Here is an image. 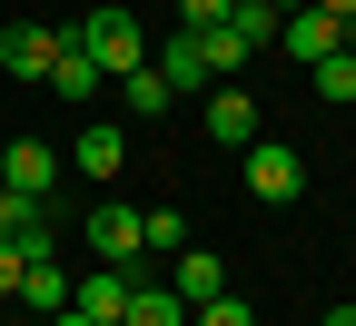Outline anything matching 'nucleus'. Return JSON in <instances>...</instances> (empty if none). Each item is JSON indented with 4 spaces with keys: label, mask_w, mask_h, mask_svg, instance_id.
Returning a JSON list of instances; mask_svg holds the SVG:
<instances>
[{
    "label": "nucleus",
    "mask_w": 356,
    "mask_h": 326,
    "mask_svg": "<svg viewBox=\"0 0 356 326\" xmlns=\"http://www.w3.org/2000/svg\"><path fill=\"white\" fill-rule=\"evenodd\" d=\"M70 40H79L89 60H99V79H129V70H149V40H139V20H129L119 0H99V10H89Z\"/></svg>",
    "instance_id": "1"
},
{
    "label": "nucleus",
    "mask_w": 356,
    "mask_h": 326,
    "mask_svg": "<svg viewBox=\"0 0 356 326\" xmlns=\"http://www.w3.org/2000/svg\"><path fill=\"white\" fill-rule=\"evenodd\" d=\"M238 158H248V188H257L267 208H297V188H307V158H297V149H277V138H248Z\"/></svg>",
    "instance_id": "2"
},
{
    "label": "nucleus",
    "mask_w": 356,
    "mask_h": 326,
    "mask_svg": "<svg viewBox=\"0 0 356 326\" xmlns=\"http://www.w3.org/2000/svg\"><path fill=\"white\" fill-rule=\"evenodd\" d=\"M79 238H89V257H99V267H139V257H149V247H139V208H119V198L89 208Z\"/></svg>",
    "instance_id": "3"
},
{
    "label": "nucleus",
    "mask_w": 356,
    "mask_h": 326,
    "mask_svg": "<svg viewBox=\"0 0 356 326\" xmlns=\"http://www.w3.org/2000/svg\"><path fill=\"white\" fill-rule=\"evenodd\" d=\"M0 238H10L20 257H60V218H50V198H20V188H0Z\"/></svg>",
    "instance_id": "4"
},
{
    "label": "nucleus",
    "mask_w": 356,
    "mask_h": 326,
    "mask_svg": "<svg viewBox=\"0 0 356 326\" xmlns=\"http://www.w3.org/2000/svg\"><path fill=\"white\" fill-rule=\"evenodd\" d=\"M277 50H287L297 70H317L327 50H346V20H327L317 0H307V10H277Z\"/></svg>",
    "instance_id": "5"
},
{
    "label": "nucleus",
    "mask_w": 356,
    "mask_h": 326,
    "mask_svg": "<svg viewBox=\"0 0 356 326\" xmlns=\"http://www.w3.org/2000/svg\"><path fill=\"white\" fill-rule=\"evenodd\" d=\"M0 188L50 198V188H60V149H50V138H10V149H0Z\"/></svg>",
    "instance_id": "6"
},
{
    "label": "nucleus",
    "mask_w": 356,
    "mask_h": 326,
    "mask_svg": "<svg viewBox=\"0 0 356 326\" xmlns=\"http://www.w3.org/2000/svg\"><path fill=\"white\" fill-rule=\"evenodd\" d=\"M60 40H70V30H40V20H10V30H0V70H10V79H50V60H60Z\"/></svg>",
    "instance_id": "7"
},
{
    "label": "nucleus",
    "mask_w": 356,
    "mask_h": 326,
    "mask_svg": "<svg viewBox=\"0 0 356 326\" xmlns=\"http://www.w3.org/2000/svg\"><path fill=\"white\" fill-rule=\"evenodd\" d=\"M70 168H89V178H119V168H129V119H89V129L70 138Z\"/></svg>",
    "instance_id": "8"
},
{
    "label": "nucleus",
    "mask_w": 356,
    "mask_h": 326,
    "mask_svg": "<svg viewBox=\"0 0 356 326\" xmlns=\"http://www.w3.org/2000/svg\"><path fill=\"white\" fill-rule=\"evenodd\" d=\"M129 277H139V267H89V277H70V307L99 316V326H119V316H129Z\"/></svg>",
    "instance_id": "9"
},
{
    "label": "nucleus",
    "mask_w": 356,
    "mask_h": 326,
    "mask_svg": "<svg viewBox=\"0 0 356 326\" xmlns=\"http://www.w3.org/2000/svg\"><path fill=\"white\" fill-rule=\"evenodd\" d=\"M257 138V99L248 89H208V149H248Z\"/></svg>",
    "instance_id": "10"
},
{
    "label": "nucleus",
    "mask_w": 356,
    "mask_h": 326,
    "mask_svg": "<svg viewBox=\"0 0 356 326\" xmlns=\"http://www.w3.org/2000/svg\"><path fill=\"white\" fill-rule=\"evenodd\" d=\"M149 70H159L168 89H218V79H208V60H198V30H168L159 50H149Z\"/></svg>",
    "instance_id": "11"
},
{
    "label": "nucleus",
    "mask_w": 356,
    "mask_h": 326,
    "mask_svg": "<svg viewBox=\"0 0 356 326\" xmlns=\"http://www.w3.org/2000/svg\"><path fill=\"white\" fill-rule=\"evenodd\" d=\"M20 307H30V316H60V307H70V267H60V257H30V267H20Z\"/></svg>",
    "instance_id": "12"
},
{
    "label": "nucleus",
    "mask_w": 356,
    "mask_h": 326,
    "mask_svg": "<svg viewBox=\"0 0 356 326\" xmlns=\"http://www.w3.org/2000/svg\"><path fill=\"white\" fill-rule=\"evenodd\" d=\"M40 89H60V99H99V60L79 50V40H60V60H50V79Z\"/></svg>",
    "instance_id": "13"
},
{
    "label": "nucleus",
    "mask_w": 356,
    "mask_h": 326,
    "mask_svg": "<svg viewBox=\"0 0 356 326\" xmlns=\"http://www.w3.org/2000/svg\"><path fill=\"white\" fill-rule=\"evenodd\" d=\"M119 326H188V297L178 287H139V277H129V316Z\"/></svg>",
    "instance_id": "14"
},
{
    "label": "nucleus",
    "mask_w": 356,
    "mask_h": 326,
    "mask_svg": "<svg viewBox=\"0 0 356 326\" xmlns=\"http://www.w3.org/2000/svg\"><path fill=\"white\" fill-rule=\"evenodd\" d=\"M168 287H178V297H188V307H208L218 287H228V267H218L208 247H178V277H168Z\"/></svg>",
    "instance_id": "15"
},
{
    "label": "nucleus",
    "mask_w": 356,
    "mask_h": 326,
    "mask_svg": "<svg viewBox=\"0 0 356 326\" xmlns=\"http://www.w3.org/2000/svg\"><path fill=\"white\" fill-rule=\"evenodd\" d=\"M168 99H178V89H168L159 70H129V79H119V109H129V129H139V119H168Z\"/></svg>",
    "instance_id": "16"
},
{
    "label": "nucleus",
    "mask_w": 356,
    "mask_h": 326,
    "mask_svg": "<svg viewBox=\"0 0 356 326\" xmlns=\"http://www.w3.org/2000/svg\"><path fill=\"white\" fill-rule=\"evenodd\" d=\"M307 89H317V99H356V50H327L307 70Z\"/></svg>",
    "instance_id": "17"
},
{
    "label": "nucleus",
    "mask_w": 356,
    "mask_h": 326,
    "mask_svg": "<svg viewBox=\"0 0 356 326\" xmlns=\"http://www.w3.org/2000/svg\"><path fill=\"white\" fill-rule=\"evenodd\" d=\"M139 247L178 257V247H188V218H178V208H149V218H139Z\"/></svg>",
    "instance_id": "18"
},
{
    "label": "nucleus",
    "mask_w": 356,
    "mask_h": 326,
    "mask_svg": "<svg viewBox=\"0 0 356 326\" xmlns=\"http://www.w3.org/2000/svg\"><path fill=\"white\" fill-rule=\"evenodd\" d=\"M188 326H257V307H248L238 287H218L208 307H188Z\"/></svg>",
    "instance_id": "19"
},
{
    "label": "nucleus",
    "mask_w": 356,
    "mask_h": 326,
    "mask_svg": "<svg viewBox=\"0 0 356 326\" xmlns=\"http://www.w3.org/2000/svg\"><path fill=\"white\" fill-rule=\"evenodd\" d=\"M20 267H30V257H20L10 238H0V307H10V297H20Z\"/></svg>",
    "instance_id": "20"
},
{
    "label": "nucleus",
    "mask_w": 356,
    "mask_h": 326,
    "mask_svg": "<svg viewBox=\"0 0 356 326\" xmlns=\"http://www.w3.org/2000/svg\"><path fill=\"white\" fill-rule=\"evenodd\" d=\"M218 10H228V0H178V30H208Z\"/></svg>",
    "instance_id": "21"
},
{
    "label": "nucleus",
    "mask_w": 356,
    "mask_h": 326,
    "mask_svg": "<svg viewBox=\"0 0 356 326\" xmlns=\"http://www.w3.org/2000/svg\"><path fill=\"white\" fill-rule=\"evenodd\" d=\"M40 326H99V316H79V307H60V316H40Z\"/></svg>",
    "instance_id": "22"
},
{
    "label": "nucleus",
    "mask_w": 356,
    "mask_h": 326,
    "mask_svg": "<svg viewBox=\"0 0 356 326\" xmlns=\"http://www.w3.org/2000/svg\"><path fill=\"white\" fill-rule=\"evenodd\" d=\"M317 10H327V20H356V0H317Z\"/></svg>",
    "instance_id": "23"
},
{
    "label": "nucleus",
    "mask_w": 356,
    "mask_h": 326,
    "mask_svg": "<svg viewBox=\"0 0 356 326\" xmlns=\"http://www.w3.org/2000/svg\"><path fill=\"white\" fill-rule=\"evenodd\" d=\"M317 326H356V307H327V316H317Z\"/></svg>",
    "instance_id": "24"
},
{
    "label": "nucleus",
    "mask_w": 356,
    "mask_h": 326,
    "mask_svg": "<svg viewBox=\"0 0 356 326\" xmlns=\"http://www.w3.org/2000/svg\"><path fill=\"white\" fill-rule=\"evenodd\" d=\"M267 10H307V0H267Z\"/></svg>",
    "instance_id": "25"
}]
</instances>
